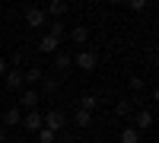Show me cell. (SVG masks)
Listing matches in <instances>:
<instances>
[{"label": "cell", "instance_id": "603a6c76", "mask_svg": "<svg viewBox=\"0 0 159 143\" xmlns=\"http://www.w3.org/2000/svg\"><path fill=\"white\" fill-rule=\"evenodd\" d=\"M0 143H10V131L7 127H0Z\"/></svg>", "mask_w": 159, "mask_h": 143}, {"label": "cell", "instance_id": "ac0fdd59", "mask_svg": "<svg viewBox=\"0 0 159 143\" xmlns=\"http://www.w3.org/2000/svg\"><path fill=\"white\" fill-rule=\"evenodd\" d=\"M89 121H92V118H89L86 111H76V114H73V124L80 127V131H86V127H89Z\"/></svg>", "mask_w": 159, "mask_h": 143}, {"label": "cell", "instance_id": "e0dca14e", "mask_svg": "<svg viewBox=\"0 0 159 143\" xmlns=\"http://www.w3.org/2000/svg\"><path fill=\"white\" fill-rule=\"evenodd\" d=\"M48 35L61 42V38H64V22H61V19H57V22H48Z\"/></svg>", "mask_w": 159, "mask_h": 143}, {"label": "cell", "instance_id": "5bb4252c", "mask_svg": "<svg viewBox=\"0 0 159 143\" xmlns=\"http://www.w3.org/2000/svg\"><path fill=\"white\" fill-rule=\"evenodd\" d=\"M70 38H73L76 45H86V42H89V25H73V29H70Z\"/></svg>", "mask_w": 159, "mask_h": 143}, {"label": "cell", "instance_id": "d4e9b609", "mask_svg": "<svg viewBox=\"0 0 159 143\" xmlns=\"http://www.w3.org/2000/svg\"><path fill=\"white\" fill-rule=\"evenodd\" d=\"M83 143H89V140H83Z\"/></svg>", "mask_w": 159, "mask_h": 143}, {"label": "cell", "instance_id": "7a4b0ae2", "mask_svg": "<svg viewBox=\"0 0 159 143\" xmlns=\"http://www.w3.org/2000/svg\"><path fill=\"white\" fill-rule=\"evenodd\" d=\"M42 121H45V127H48V131H54V134H61L64 127H67V114H64L61 108H51L48 114H42Z\"/></svg>", "mask_w": 159, "mask_h": 143}, {"label": "cell", "instance_id": "277c9868", "mask_svg": "<svg viewBox=\"0 0 159 143\" xmlns=\"http://www.w3.org/2000/svg\"><path fill=\"white\" fill-rule=\"evenodd\" d=\"M42 127H45L42 111H25V114H22V131H25V134H38Z\"/></svg>", "mask_w": 159, "mask_h": 143}, {"label": "cell", "instance_id": "9a60e30c", "mask_svg": "<svg viewBox=\"0 0 159 143\" xmlns=\"http://www.w3.org/2000/svg\"><path fill=\"white\" fill-rule=\"evenodd\" d=\"M121 143H140V131L137 127H124L121 131Z\"/></svg>", "mask_w": 159, "mask_h": 143}, {"label": "cell", "instance_id": "44dd1931", "mask_svg": "<svg viewBox=\"0 0 159 143\" xmlns=\"http://www.w3.org/2000/svg\"><path fill=\"white\" fill-rule=\"evenodd\" d=\"M147 7H150L147 0H130V3H127V10H134V13H143Z\"/></svg>", "mask_w": 159, "mask_h": 143}, {"label": "cell", "instance_id": "ba28073f", "mask_svg": "<svg viewBox=\"0 0 159 143\" xmlns=\"http://www.w3.org/2000/svg\"><path fill=\"white\" fill-rule=\"evenodd\" d=\"M134 127H137V131H147V127H153V111L137 108V111H134Z\"/></svg>", "mask_w": 159, "mask_h": 143}, {"label": "cell", "instance_id": "2e32d148", "mask_svg": "<svg viewBox=\"0 0 159 143\" xmlns=\"http://www.w3.org/2000/svg\"><path fill=\"white\" fill-rule=\"evenodd\" d=\"M115 114H118V118H130V114H134V105H130V102H118Z\"/></svg>", "mask_w": 159, "mask_h": 143}, {"label": "cell", "instance_id": "cb8c5ba5", "mask_svg": "<svg viewBox=\"0 0 159 143\" xmlns=\"http://www.w3.org/2000/svg\"><path fill=\"white\" fill-rule=\"evenodd\" d=\"M3 73H7V60L0 57V76H3Z\"/></svg>", "mask_w": 159, "mask_h": 143}, {"label": "cell", "instance_id": "7c38bea8", "mask_svg": "<svg viewBox=\"0 0 159 143\" xmlns=\"http://www.w3.org/2000/svg\"><path fill=\"white\" fill-rule=\"evenodd\" d=\"M70 10V3H64V0H51L45 7V16H64V13Z\"/></svg>", "mask_w": 159, "mask_h": 143}, {"label": "cell", "instance_id": "7402d4cb", "mask_svg": "<svg viewBox=\"0 0 159 143\" xmlns=\"http://www.w3.org/2000/svg\"><path fill=\"white\" fill-rule=\"evenodd\" d=\"M10 64H13V70H19V64H22V54H19V51H13V57H10Z\"/></svg>", "mask_w": 159, "mask_h": 143}, {"label": "cell", "instance_id": "8fae6325", "mask_svg": "<svg viewBox=\"0 0 159 143\" xmlns=\"http://www.w3.org/2000/svg\"><path fill=\"white\" fill-rule=\"evenodd\" d=\"M96 108H99V96H96V92H86L83 99H80V111H86V114H92Z\"/></svg>", "mask_w": 159, "mask_h": 143}, {"label": "cell", "instance_id": "8992f818", "mask_svg": "<svg viewBox=\"0 0 159 143\" xmlns=\"http://www.w3.org/2000/svg\"><path fill=\"white\" fill-rule=\"evenodd\" d=\"M19 105H22L25 111H35V105H38V89H29V86H25L22 96H19Z\"/></svg>", "mask_w": 159, "mask_h": 143}, {"label": "cell", "instance_id": "3957f363", "mask_svg": "<svg viewBox=\"0 0 159 143\" xmlns=\"http://www.w3.org/2000/svg\"><path fill=\"white\" fill-rule=\"evenodd\" d=\"M25 25L29 29H42V25H48V16L42 7H25Z\"/></svg>", "mask_w": 159, "mask_h": 143}, {"label": "cell", "instance_id": "ffe728a7", "mask_svg": "<svg viewBox=\"0 0 159 143\" xmlns=\"http://www.w3.org/2000/svg\"><path fill=\"white\" fill-rule=\"evenodd\" d=\"M127 86L134 89V92H143V86H147V83H143V76H130V80H127Z\"/></svg>", "mask_w": 159, "mask_h": 143}, {"label": "cell", "instance_id": "5b68a950", "mask_svg": "<svg viewBox=\"0 0 159 143\" xmlns=\"http://www.w3.org/2000/svg\"><path fill=\"white\" fill-rule=\"evenodd\" d=\"M3 83H7V89H10V92L22 89V86H25V83H22V70H13V67H7V73H3Z\"/></svg>", "mask_w": 159, "mask_h": 143}, {"label": "cell", "instance_id": "4fadbf2b", "mask_svg": "<svg viewBox=\"0 0 159 143\" xmlns=\"http://www.w3.org/2000/svg\"><path fill=\"white\" fill-rule=\"evenodd\" d=\"M3 121H7V127H19V124H22V108L13 105V108L3 114Z\"/></svg>", "mask_w": 159, "mask_h": 143}, {"label": "cell", "instance_id": "30bf717a", "mask_svg": "<svg viewBox=\"0 0 159 143\" xmlns=\"http://www.w3.org/2000/svg\"><path fill=\"white\" fill-rule=\"evenodd\" d=\"M42 80H45V73L38 70V67H29V70L22 73V83L29 86V89H35V83H42Z\"/></svg>", "mask_w": 159, "mask_h": 143}, {"label": "cell", "instance_id": "52a82bcc", "mask_svg": "<svg viewBox=\"0 0 159 143\" xmlns=\"http://www.w3.org/2000/svg\"><path fill=\"white\" fill-rule=\"evenodd\" d=\"M70 67H73V54H70V51H57V54H54V70L67 73Z\"/></svg>", "mask_w": 159, "mask_h": 143}, {"label": "cell", "instance_id": "d6986e66", "mask_svg": "<svg viewBox=\"0 0 159 143\" xmlns=\"http://www.w3.org/2000/svg\"><path fill=\"white\" fill-rule=\"evenodd\" d=\"M54 140H57L54 131H48V127H42V131H38V143H54Z\"/></svg>", "mask_w": 159, "mask_h": 143}, {"label": "cell", "instance_id": "9c48e42d", "mask_svg": "<svg viewBox=\"0 0 159 143\" xmlns=\"http://www.w3.org/2000/svg\"><path fill=\"white\" fill-rule=\"evenodd\" d=\"M38 51H45V54H57V51H61V42H57V38H51V35H42V38H38Z\"/></svg>", "mask_w": 159, "mask_h": 143}, {"label": "cell", "instance_id": "6da1fadb", "mask_svg": "<svg viewBox=\"0 0 159 143\" xmlns=\"http://www.w3.org/2000/svg\"><path fill=\"white\" fill-rule=\"evenodd\" d=\"M73 64H76L80 70H96V67H99V51H92V48L76 51V54H73Z\"/></svg>", "mask_w": 159, "mask_h": 143}]
</instances>
